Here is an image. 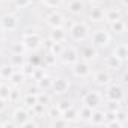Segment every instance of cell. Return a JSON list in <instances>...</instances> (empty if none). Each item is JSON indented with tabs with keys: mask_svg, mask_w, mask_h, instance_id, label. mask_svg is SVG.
Returning a JSON list of instances; mask_svg holds the SVG:
<instances>
[{
	"mask_svg": "<svg viewBox=\"0 0 128 128\" xmlns=\"http://www.w3.org/2000/svg\"><path fill=\"white\" fill-rule=\"evenodd\" d=\"M21 42H23V45H24L26 50H29V51H36V50L41 47L42 39H41L39 33H36L35 30H32V32L27 30V32L23 33V39H21Z\"/></svg>",
	"mask_w": 128,
	"mask_h": 128,
	"instance_id": "cell-1",
	"label": "cell"
},
{
	"mask_svg": "<svg viewBox=\"0 0 128 128\" xmlns=\"http://www.w3.org/2000/svg\"><path fill=\"white\" fill-rule=\"evenodd\" d=\"M88 35H89V27H88V24H86L84 21H77V23H74V24L71 26V29H70V36H71V39L76 41V42L84 41V39L88 38Z\"/></svg>",
	"mask_w": 128,
	"mask_h": 128,
	"instance_id": "cell-2",
	"label": "cell"
},
{
	"mask_svg": "<svg viewBox=\"0 0 128 128\" xmlns=\"http://www.w3.org/2000/svg\"><path fill=\"white\" fill-rule=\"evenodd\" d=\"M110 41H112V36H110V33H108L107 30H104V29L95 30V32L92 33V36H90V42H92V45H94L95 48H106V47H108Z\"/></svg>",
	"mask_w": 128,
	"mask_h": 128,
	"instance_id": "cell-3",
	"label": "cell"
},
{
	"mask_svg": "<svg viewBox=\"0 0 128 128\" xmlns=\"http://www.w3.org/2000/svg\"><path fill=\"white\" fill-rule=\"evenodd\" d=\"M72 74L77 78H88L90 76V63L78 59L72 65Z\"/></svg>",
	"mask_w": 128,
	"mask_h": 128,
	"instance_id": "cell-4",
	"label": "cell"
},
{
	"mask_svg": "<svg viewBox=\"0 0 128 128\" xmlns=\"http://www.w3.org/2000/svg\"><path fill=\"white\" fill-rule=\"evenodd\" d=\"M59 57H60V60L65 63V65H70V66H72L74 63L80 59L78 51H77L76 48H72V47H65Z\"/></svg>",
	"mask_w": 128,
	"mask_h": 128,
	"instance_id": "cell-5",
	"label": "cell"
},
{
	"mask_svg": "<svg viewBox=\"0 0 128 128\" xmlns=\"http://www.w3.org/2000/svg\"><path fill=\"white\" fill-rule=\"evenodd\" d=\"M124 98V88L119 83H110L107 90H106V100L110 101H122Z\"/></svg>",
	"mask_w": 128,
	"mask_h": 128,
	"instance_id": "cell-6",
	"label": "cell"
},
{
	"mask_svg": "<svg viewBox=\"0 0 128 128\" xmlns=\"http://www.w3.org/2000/svg\"><path fill=\"white\" fill-rule=\"evenodd\" d=\"M54 95H63L66 94L68 89H70V82L65 78V77H57V78H53V83H51V88Z\"/></svg>",
	"mask_w": 128,
	"mask_h": 128,
	"instance_id": "cell-7",
	"label": "cell"
},
{
	"mask_svg": "<svg viewBox=\"0 0 128 128\" xmlns=\"http://www.w3.org/2000/svg\"><path fill=\"white\" fill-rule=\"evenodd\" d=\"M101 100H102V98H101V95H100L98 92L90 90V92H86V94H84V96H83V106H88V107H90L92 110H95V108L100 107Z\"/></svg>",
	"mask_w": 128,
	"mask_h": 128,
	"instance_id": "cell-8",
	"label": "cell"
},
{
	"mask_svg": "<svg viewBox=\"0 0 128 128\" xmlns=\"http://www.w3.org/2000/svg\"><path fill=\"white\" fill-rule=\"evenodd\" d=\"M0 27L3 30H8V32L15 30L18 27V18L14 14H6V15H3L0 18Z\"/></svg>",
	"mask_w": 128,
	"mask_h": 128,
	"instance_id": "cell-9",
	"label": "cell"
},
{
	"mask_svg": "<svg viewBox=\"0 0 128 128\" xmlns=\"http://www.w3.org/2000/svg\"><path fill=\"white\" fill-rule=\"evenodd\" d=\"M78 56L82 57V60H84V62H94L95 59H96V56H98V53H96V48L94 47V45H84V47H82V50H80V53H78Z\"/></svg>",
	"mask_w": 128,
	"mask_h": 128,
	"instance_id": "cell-10",
	"label": "cell"
},
{
	"mask_svg": "<svg viewBox=\"0 0 128 128\" xmlns=\"http://www.w3.org/2000/svg\"><path fill=\"white\" fill-rule=\"evenodd\" d=\"M94 82L98 86H108L112 83V76L107 70H100L94 74Z\"/></svg>",
	"mask_w": 128,
	"mask_h": 128,
	"instance_id": "cell-11",
	"label": "cell"
},
{
	"mask_svg": "<svg viewBox=\"0 0 128 128\" xmlns=\"http://www.w3.org/2000/svg\"><path fill=\"white\" fill-rule=\"evenodd\" d=\"M27 119H30V113H29L26 108L18 107V108H15V110H14V113H12V120L15 122V125H17V126H21Z\"/></svg>",
	"mask_w": 128,
	"mask_h": 128,
	"instance_id": "cell-12",
	"label": "cell"
},
{
	"mask_svg": "<svg viewBox=\"0 0 128 128\" xmlns=\"http://www.w3.org/2000/svg\"><path fill=\"white\" fill-rule=\"evenodd\" d=\"M104 65H106V68L110 70V71H119V70L122 68V65H124V62H120L114 54H110V56L106 57Z\"/></svg>",
	"mask_w": 128,
	"mask_h": 128,
	"instance_id": "cell-13",
	"label": "cell"
},
{
	"mask_svg": "<svg viewBox=\"0 0 128 128\" xmlns=\"http://www.w3.org/2000/svg\"><path fill=\"white\" fill-rule=\"evenodd\" d=\"M45 23L53 29V27H62L63 26V17L59 14V12H51V14H48L47 15V18H45Z\"/></svg>",
	"mask_w": 128,
	"mask_h": 128,
	"instance_id": "cell-14",
	"label": "cell"
},
{
	"mask_svg": "<svg viewBox=\"0 0 128 128\" xmlns=\"http://www.w3.org/2000/svg\"><path fill=\"white\" fill-rule=\"evenodd\" d=\"M113 54L120 60V62H126V59H128V47H126V44H124V42H120V44H118L114 48H113Z\"/></svg>",
	"mask_w": 128,
	"mask_h": 128,
	"instance_id": "cell-15",
	"label": "cell"
},
{
	"mask_svg": "<svg viewBox=\"0 0 128 128\" xmlns=\"http://www.w3.org/2000/svg\"><path fill=\"white\" fill-rule=\"evenodd\" d=\"M66 38V32L62 27H53L50 32V41L51 42H65Z\"/></svg>",
	"mask_w": 128,
	"mask_h": 128,
	"instance_id": "cell-16",
	"label": "cell"
},
{
	"mask_svg": "<svg viewBox=\"0 0 128 128\" xmlns=\"http://www.w3.org/2000/svg\"><path fill=\"white\" fill-rule=\"evenodd\" d=\"M89 18L94 23H101L104 21V9L101 6H92L89 12Z\"/></svg>",
	"mask_w": 128,
	"mask_h": 128,
	"instance_id": "cell-17",
	"label": "cell"
},
{
	"mask_svg": "<svg viewBox=\"0 0 128 128\" xmlns=\"http://www.w3.org/2000/svg\"><path fill=\"white\" fill-rule=\"evenodd\" d=\"M66 9L71 12V14H82L84 11V2L83 0H71V2L66 5Z\"/></svg>",
	"mask_w": 128,
	"mask_h": 128,
	"instance_id": "cell-18",
	"label": "cell"
},
{
	"mask_svg": "<svg viewBox=\"0 0 128 128\" xmlns=\"http://www.w3.org/2000/svg\"><path fill=\"white\" fill-rule=\"evenodd\" d=\"M89 122L92 125H104V122H106V112L95 108L92 112V116H90V120Z\"/></svg>",
	"mask_w": 128,
	"mask_h": 128,
	"instance_id": "cell-19",
	"label": "cell"
},
{
	"mask_svg": "<svg viewBox=\"0 0 128 128\" xmlns=\"http://www.w3.org/2000/svg\"><path fill=\"white\" fill-rule=\"evenodd\" d=\"M119 18H122V12H120L119 9H116V8H112V9H107V11H104V20H106V21L112 23V21H114V20H119Z\"/></svg>",
	"mask_w": 128,
	"mask_h": 128,
	"instance_id": "cell-20",
	"label": "cell"
},
{
	"mask_svg": "<svg viewBox=\"0 0 128 128\" xmlns=\"http://www.w3.org/2000/svg\"><path fill=\"white\" fill-rule=\"evenodd\" d=\"M110 29H112L114 33L122 35V33L126 30V24H125V21H124L122 18H119V20H114V21L110 23Z\"/></svg>",
	"mask_w": 128,
	"mask_h": 128,
	"instance_id": "cell-21",
	"label": "cell"
},
{
	"mask_svg": "<svg viewBox=\"0 0 128 128\" xmlns=\"http://www.w3.org/2000/svg\"><path fill=\"white\" fill-rule=\"evenodd\" d=\"M92 108L90 107H88V106H82L78 110H77V119H80V120H90V116H92Z\"/></svg>",
	"mask_w": 128,
	"mask_h": 128,
	"instance_id": "cell-22",
	"label": "cell"
},
{
	"mask_svg": "<svg viewBox=\"0 0 128 128\" xmlns=\"http://www.w3.org/2000/svg\"><path fill=\"white\" fill-rule=\"evenodd\" d=\"M24 78H26V76H24L23 72H20V71H14L12 76L9 77V83H11L12 86H15V88H20V86L23 84Z\"/></svg>",
	"mask_w": 128,
	"mask_h": 128,
	"instance_id": "cell-23",
	"label": "cell"
},
{
	"mask_svg": "<svg viewBox=\"0 0 128 128\" xmlns=\"http://www.w3.org/2000/svg\"><path fill=\"white\" fill-rule=\"evenodd\" d=\"M51 83H53V78H51V77H48V76L45 74L42 78H39V80L36 82V86L39 88V90H41V92H44V90H48V89L51 88Z\"/></svg>",
	"mask_w": 128,
	"mask_h": 128,
	"instance_id": "cell-24",
	"label": "cell"
},
{
	"mask_svg": "<svg viewBox=\"0 0 128 128\" xmlns=\"http://www.w3.org/2000/svg\"><path fill=\"white\" fill-rule=\"evenodd\" d=\"M26 63V57L24 54H12L11 56V65L14 68H21Z\"/></svg>",
	"mask_w": 128,
	"mask_h": 128,
	"instance_id": "cell-25",
	"label": "cell"
},
{
	"mask_svg": "<svg viewBox=\"0 0 128 128\" xmlns=\"http://www.w3.org/2000/svg\"><path fill=\"white\" fill-rule=\"evenodd\" d=\"M23 102L26 104V107L32 108V107L38 102V94H30V92H27L26 96L23 98Z\"/></svg>",
	"mask_w": 128,
	"mask_h": 128,
	"instance_id": "cell-26",
	"label": "cell"
},
{
	"mask_svg": "<svg viewBox=\"0 0 128 128\" xmlns=\"http://www.w3.org/2000/svg\"><path fill=\"white\" fill-rule=\"evenodd\" d=\"M63 48H65V45H63V42H51L50 44V53L56 57L60 56V53L63 51Z\"/></svg>",
	"mask_w": 128,
	"mask_h": 128,
	"instance_id": "cell-27",
	"label": "cell"
},
{
	"mask_svg": "<svg viewBox=\"0 0 128 128\" xmlns=\"http://www.w3.org/2000/svg\"><path fill=\"white\" fill-rule=\"evenodd\" d=\"M14 72V66L12 65H3L0 66V77H2L3 80H9V77L12 76Z\"/></svg>",
	"mask_w": 128,
	"mask_h": 128,
	"instance_id": "cell-28",
	"label": "cell"
},
{
	"mask_svg": "<svg viewBox=\"0 0 128 128\" xmlns=\"http://www.w3.org/2000/svg\"><path fill=\"white\" fill-rule=\"evenodd\" d=\"M62 116L65 118L68 122H72V120H76V119H77V108H74V107H70L68 110L62 112Z\"/></svg>",
	"mask_w": 128,
	"mask_h": 128,
	"instance_id": "cell-29",
	"label": "cell"
},
{
	"mask_svg": "<svg viewBox=\"0 0 128 128\" xmlns=\"http://www.w3.org/2000/svg\"><path fill=\"white\" fill-rule=\"evenodd\" d=\"M68 125H70V122L63 118L62 114L60 116H56V119L51 122V126H68Z\"/></svg>",
	"mask_w": 128,
	"mask_h": 128,
	"instance_id": "cell-30",
	"label": "cell"
},
{
	"mask_svg": "<svg viewBox=\"0 0 128 128\" xmlns=\"http://www.w3.org/2000/svg\"><path fill=\"white\" fill-rule=\"evenodd\" d=\"M9 94H11V88H9L8 84H3V83L0 84V98L5 100V101H8Z\"/></svg>",
	"mask_w": 128,
	"mask_h": 128,
	"instance_id": "cell-31",
	"label": "cell"
},
{
	"mask_svg": "<svg viewBox=\"0 0 128 128\" xmlns=\"http://www.w3.org/2000/svg\"><path fill=\"white\" fill-rule=\"evenodd\" d=\"M44 76H45V70L41 68V66H35V70H33V72H32V78H33L35 82H38V80L42 78Z\"/></svg>",
	"mask_w": 128,
	"mask_h": 128,
	"instance_id": "cell-32",
	"label": "cell"
},
{
	"mask_svg": "<svg viewBox=\"0 0 128 128\" xmlns=\"http://www.w3.org/2000/svg\"><path fill=\"white\" fill-rule=\"evenodd\" d=\"M59 110H60V113L62 112H65V110H68L70 107H72V102L70 101V100H62V101H59L57 102V106H56Z\"/></svg>",
	"mask_w": 128,
	"mask_h": 128,
	"instance_id": "cell-33",
	"label": "cell"
},
{
	"mask_svg": "<svg viewBox=\"0 0 128 128\" xmlns=\"http://www.w3.org/2000/svg\"><path fill=\"white\" fill-rule=\"evenodd\" d=\"M38 102H41V104H44V106H50L51 96L47 95L45 92H44V94H38Z\"/></svg>",
	"mask_w": 128,
	"mask_h": 128,
	"instance_id": "cell-34",
	"label": "cell"
},
{
	"mask_svg": "<svg viewBox=\"0 0 128 128\" xmlns=\"http://www.w3.org/2000/svg\"><path fill=\"white\" fill-rule=\"evenodd\" d=\"M41 2L47 6V8H59L62 5L63 0H41Z\"/></svg>",
	"mask_w": 128,
	"mask_h": 128,
	"instance_id": "cell-35",
	"label": "cell"
},
{
	"mask_svg": "<svg viewBox=\"0 0 128 128\" xmlns=\"http://www.w3.org/2000/svg\"><path fill=\"white\" fill-rule=\"evenodd\" d=\"M119 102L120 101H110V100H107V112L116 113L119 110Z\"/></svg>",
	"mask_w": 128,
	"mask_h": 128,
	"instance_id": "cell-36",
	"label": "cell"
},
{
	"mask_svg": "<svg viewBox=\"0 0 128 128\" xmlns=\"http://www.w3.org/2000/svg\"><path fill=\"white\" fill-rule=\"evenodd\" d=\"M24 53H26V48H24L23 42L14 44V47H12V54H24Z\"/></svg>",
	"mask_w": 128,
	"mask_h": 128,
	"instance_id": "cell-37",
	"label": "cell"
},
{
	"mask_svg": "<svg viewBox=\"0 0 128 128\" xmlns=\"http://www.w3.org/2000/svg\"><path fill=\"white\" fill-rule=\"evenodd\" d=\"M14 5L17 8H27L32 5V0H14Z\"/></svg>",
	"mask_w": 128,
	"mask_h": 128,
	"instance_id": "cell-38",
	"label": "cell"
},
{
	"mask_svg": "<svg viewBox=\"0 0 128 128\" xmlns=\"http://www.w3.org/2000/svg\"><path fill=\"white\" fill-rule=\"evenodd\" d=\"M54 62H56V56H53L51 53H50V54H47V56L44 57V65H47V66L53 65Z\"/></svg>",
	"mask_w": 128,
	"mask_h": 128,
	"instance_id": "cell-39",
	"label": "cell"
},
{
	"mask_svg": "<svg viewBox=\"0 0 128 128\" xmlns=\"http://www.w3.org/2000/svg\"><path fill=\"white\" fill-rule=\"evenodd\" d=\"M18 100H20V92H18V90H12V89H11V94H9L8 101H11V102H17Z\"/></svg>",
	"mask_w": 128,
	"mask_h": 128,
	"instance_id": "cell-40",
	"label": "cell"
},
{
	"mask_svg": "<svg viewBox=\"0 0 128 128\" xmlns=\"http://www.w3.org/2000/svg\"><path fill=\"white\" fill-rule=\"evenodd\" d=\"M89 3H90L92 6H101V5L104 3V0H89Z\"/></svg>",
	"mask_w": 128,
	"mask_h": 128,
	"instance_id": "cell-41",
	"label": "cell"
},
{
	"mask_svg": "<svg viewBox=\"0 0 128 128\" xmlns=\"http://www.w3.org/2000/svg\"><path fill=\"white\" fill-rule=\"evenodd\" d=\"M0 125H2V126H17L14 120H5V122H2Z\"/></svg>",
	"mask_w": 128,
	"mask_h": 128,
	"instance_id": "cell-42",
	"label": "cell"
},
{
	"mask_svg": "<svg viewBox=\"0 0 128 128\" xmlns=\"http://www.w3.org/2000/svg\"><path fill=\"white\" fill-rule=\"evenodd\" d=\"M5 102H6L5 100L0 98V112H3V110H5V107H6V104H5Z\"/></svg>",
	"mask_w": 128,
	"mask_h": 128,
	"instance_id": "cell-43",
	"label": "cell"
},
{
	"mask_svg": "<svg viewBox=\"0 0 128 128\" xmlns=\"http://www.w3.org/2000/svg\"><path fill=\"white\" fill-rule=\"evenodd\" d=\"M3 39H5V33H3V29L0 27V42H3Z\"/></svg>",
	"mask_w": 128,
	"mask_h": 128,
	"instance_id": "cell-44",
	"label": "cell"
},
{
	"mask_svg": "<svg viewBox=\"0 0 128 128\" xmlns=\"http://www.w3.org/2000/svg\"><path fill=\"white\" fill-rule=\"evenodd\" d=\"M126 82H128V80H126V72H124V76H122V83L125 84Z\"/></svg>",
	"mask_w": 128,
	"mask_h": 128,
	"instance_id": "cell-45",
	"label": "cell"
},
{
	"mask_svg": "<svg viewBox=\"0 0 128 128\" xmlns=\"http://www.w3.org/2000/svg\"><path fill=\"white\" fill-rule=\"evenodd\" d=\"M2 83H3V78H2V77H0V84H2Z\"/></svg>",
	"mask_w": 128,
	"mask_h": 128,
	"instance_id": "cell-46",
	"label": "cell"
},
{
	"mask_svg": "<svg viewBox=\"0 0 128 128\" xmlns=\"http://www.w3.org/2000/svg\"><path fill=\"white\" fill-rule=\"evenodd\" d=\"M0 2H3V0H0Z\"/></svg>",
	"mask_w": 128,
	"mask_h": 128,
	"instance_id": "cell-47",
	"label": "cell"
}]
</instances>
